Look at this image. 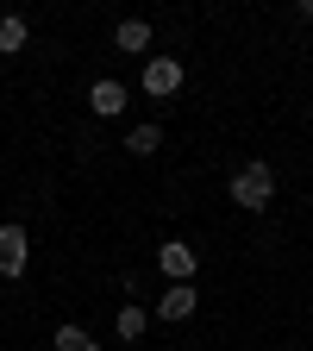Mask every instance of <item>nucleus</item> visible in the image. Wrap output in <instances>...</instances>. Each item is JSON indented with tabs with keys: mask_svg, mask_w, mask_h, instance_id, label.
<instances>
[{
	"mask_svg": "<svg viewBox=\"0 0 313 351\" xmlns=\"http://www.w3.org/2000/svg\"><path fill=\"white\" fill-rule=\"evenodd\" d=\"M232 201L245 207V213H263L276 201V169L270 163H238V176H232Z\"/></svg>",
	"mask_w": 313,
	"mask_h": 351,
	"instance_id": "nucleus-1",
	"label": "nucleus"
},
{
	"mask_svg": "<svg viewBox=\"0 0 313 351\" xmlns=\"http://www.w3.org/2000/svg\"><path fill=\"white\" fill-rule=\"evenodd\" d=\"M25 270H32V239H25V226H13V219H7V226H0V276L19 282Z\"/></svg>",
	"mask_w": 313,
	"mask_h": 351,
	"instance_id": "nucleus-2",
	"label": "nucleus"
},
{
	"mask_svg": "<svg viewBox=\"0 0 313 351\" xmlns=\"http://www.w3.org/2000/svg\"><path fill=\"white\" fill-rule=\"evenodd\" d=\"M157 270H163L169 282H195L201 257H195V245H182V239H163V245H157Z\"/></svg>",
	"mask_w": 313,
	"mask_h": 351,
	"instance_id": "nucleus-3",
	"label": "nucleus"
},
{
	"mask_svg": "<svg viewBox=\"0 0 313 351\" xmlns=\"http://www.w3.org/2000/svg\"><path fill=\"white\" fill-rule=\"evenodd\" d=\"M195 307H201L195 282H163V295H157L151 314H157V320H195Z\"/></svg>",
	"mask_w": 313,
	"mask_h": 351,
	"instance_id": "nucleus-4",
	"label": "nucleus"
},
{
	"mask_svg": "<svg viewBox=\"0 0 313 351\" xmlns=\"http://www.w3.org/2000/svg\"><path fill=\"white\" fill-rule=\"evenodd\" d=\"M175 88H182V63H175V57H151L145 63V95L151 101H169Z\"/></svg>",
	"mask_w": 313,
	"mask_h": 351,
	"instance_id": "nucleus-5",
	"label": "nucleus"
},
{
	"mask_svg": "<svg viewBox=\"0 0 313 351\" xmlns=\"http://www.w3.org/2000/svg\"><path fill=\"white\" fill-rule=\"evenodd\" d=\"M88 113H95V119H119V113H125V82L101 75L95 88H88Z\"/></svg>",
	"mask_w": 313,
	"mask_h": 351,
	"instance_id": "nucleus-6",
	"label": "nucleus"
},
{
	"mask_svg": "<svg viewBox=\"0 0 313 351\" xmlns=\"http://www.w3.org/2000/svg\"><path fill=\"white\" fill-rule=\"evenodd\" d=\"M113 51L145 57V51H151V25H145V19H119V25H113Z\"/></svg>",
	"mask_w": 313,
	"mask_h": 351,
	"instance_id": "nucleus-7",
	"label": "nucleus"
},
{
	"mask_svg": "<svg viewBox=\"0 0 313 351\" xmlns=\"http://www.w3.org/2000/svg\"><path fill=\"white\" fill-rule=\"evenodd\" d=\"M145 326H151V307H138V301H125L119 314H113V332H119L125 345H138V339H145Z\"/></svg>",
	"mask_w": 313,
	"mask_h": 351,
	"instance_id": "nucleus-8",
	"label": "nucleus"
},
{
	"mask_svg": "<svg viewBox=\"0 0 313 351\" xmlns=\"http://www.w3.org/2000/svg\"><path fill=\"white\" fill-rule=\"evenodd\" d=\"M51 351H101V345H95V332H88V326L63 320V326L51 332Z\"/></svg>",
	"mask_w": 313,
	"mask_h": 351,
	"instance_id": "nucleus-9",
	"label": "nucleus"
},
{
	"mask_svg": "<svg viewBox=\"0 0 313 351\" xmlns=\"http://www.w3.org/2000/svg\"><path fill=\"white\" fill-rule=\"evenodd\" d=\"M157 145H163V125H157V119H145V125L125 132V151H132V157H151Z\"/></svg>",
	"mask_w": 313,
	"mask_h": 351,
	"instance_id": "nucleus-10",
	"label": "nucleus"
},
{
	"mask_svg": "<svg viewBox=\"0 0 313 351\" xmlns=\"http://www.w3.org/2000/svg\"><path fill=\"white\" fill-rule=\"evenodd\" d=\"M25 38H32V25H25L19 13H7V19H0V57H19Z\"/></svg>",
	"mask_w": 313,
	"mask_h": 351,
	"instance_id": "nucleus-11",
	"label": "nucleus"
},
{
	"mask_svg": "<svg viewBox=\"0 0 313 351\" xmlns=\"http://www.w3.org/2000/svg\"><path fill=\"white\" fill-rule=\"evenodd\" d=\"M295 13H301V19H313V0H301V7H295Z\"/></svg>",
	"mask_w": 313,
	"mask_h": 351,
	"instance_id": "nucleus-12",
	"label": "nucleus"
}]
</instances>
